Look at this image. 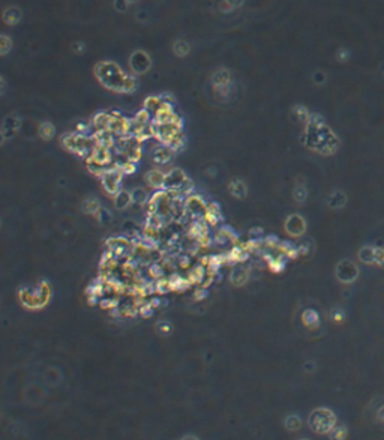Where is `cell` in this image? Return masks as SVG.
<instances>
[{"mask_svg": "<svg viewBox=\"0 0 384 440\" xmlns=\"http://www.w3.org/2000/svg\"><path fill=\"white\" fill-rule=\"evenodd\" d=\"M98 81L104 87L113 92L129 93L135 89L137 81L132 75H128L120 67L113 62H99L95 68Z\"/></svg>", "mask_w": 384, "mask_h": 440, "instance_id": "obj_1", "label": "cell"}, {"mask_svg": "<svg viewBox=\"0 0 384 440\" xmlns=\"http://www.w3.org/2000/svg\"><path fill=\"white\" fill-rule=\"evenodd\" d=\"M306 144L320 152H330V146H335V138L327 128L318 120H309L306 129Z\"/></svg>", "mask_w": 384, "mask_h": 440, "instance_id": "obj_2", "label": "cell"}, {"mask_svg": "<svg viewBox=\"0 0 384 440\" xmlns=\"http://www.w3.org/2000/svg\"><path fill=\"white\" fill-rule=\"evenodd\" d=\"M63 146L72 153H77L80 156H90L96 141L93 135L84 134V133H71L63 137Z\"/></svg>", "mask_w": 384, "mask_h": 440, "instance_id": "obj_3", "label": "cell"}, {"mask_svg": "<svg viewBox=\"0 0 384 440\" xmlns=\"http://www.w3.org/2000/svg\"><path fill=\"white\" fill-rule=\"evenodd\" d=\"M192 181H189V177L182 169H173L168 173H165V182H164V189L179 192L183 195L192 194Z\"/></svg>", "mask_w": 384, "mask_h": 440, "instance_id": "obj_4", "label": "cell"}, {"mask_svg": "<svg viewBox=\"0 0 384 440\" xmlns=\"http://www.w3.org/2000/svg\"><path fill=\"white\" fill-rule=\"evenodd\" d=\"M209 204L204 202V199L198 194H189L185 199V218H183V224H189L191 221H200L206 220Z\"/></svg>", "mask_w": 384, "mask_h": 440, "instance_id": "obj_5", "label": "cell"}, {"mask_svg": "<svg viewBox=\"0 0 384 440\" xmlns=\"http://www.w3.org/2000/svg\"><path fill=\"white\" fill-rule=\"evenodd\" d=\"M50 295H51V290H50L48 284H45V283L39 284L36 288L23 290L20 293L21 301L27 308H41V306H44L48 302Z\"/></svg>", "mask_w": 384, "mask_h": 440, "instance_id": "obj_6", "label": "cell"}, {"mask_svg": "<svg viewBox=\"0 0 384 440\" xmlns=\"http://www.w3.org/2000/svg\"><path fill=\"white\" fill-rule=\"evenodd\" d=\"M335 421H336V418L330 410L317 409L309 416V427L315 433L324 434V433H330L333 430V427H335Z\"/></svg>", "mask_w": 384, "mask_h": 440, "instance_id": "obj_7", "label": "cell"}, {"mask_svg": "<svg viewBox=\"0 0 384 440\" xmlns=\"http://www.w3.org/2000/svg\"><path fill=\"white\" fill-rule=\"evenodd\" d=\"M101 177V184H102V188L104 191L108 194V195H116L119 191H120V186H122V181L125 177V173L116 166H108L105 169V171L99 176Z\"/></svg>", "mask_w": 384, "mask_h": 440, "instance_id": "obj_8", "label": "cell"}, {"mask_svg": "<svg viewBox=\"0 0 384 440\" xmlns=\"http://www.w3.org/2000/svg\"><path fill=\"white\" fill-rule=\"evenodd\" d=\"M336 276H338L339 281H342L345 284H350V283H353L354 280H357L359 268L353 262H350V260H342V262L336 266Z\"/></svg>", "mask_w": 384, "mask_h": 440, "instance_id": "obj_9", "label": "cell"}, {"mask_svg": "<svg viewBox=\"0 0 384 440\" xmlns=\"http://www.w3.org/2000/svg\"><path fill=\"white\" fill-rule=\"evenodd\" d=\"M173 153L174 151L170 148L168 144H164V143H156L153 144V148L150 149V156H152V161L158 166H165L168 164L173 158Z\"/></svg>", "mask_w": 384, "mask_h": 440, "instance_id": "obj_10", "label": "cell"}, {"mask_svg": "<svg viewBox=\"0 0 384 440\" xmlns=\"http://www.w3.org/2000/svg\"><path fill=\"white\" fill-rule=\"evenodd\" d=\"M150 63H152V62H150V57L144 51H135V53L131 56V60H129L131 69L135 72V74L146 72L150 68Z\"/></svg>", "mask_w": 384, "mask_h": 440, "instance_id": "obj_11", "label": "cell"}, {"mask_svg": "<svg viewBox=\"0 0 384 440\" xmlns=\"http://www.w3.org/2000/svg\"><path fill=\"white\" fill-rule=\"evenodd\" d=\"M285 230L293 237H299V236H302L305 233L306 222H305V220L300 217V215H291L285 221Z\"/></svg>", "mask_w": 384, "mask_h": 440, "instance_id": "obj_12", "label": "cell"}, {"mask_svg": "<svg viewBox=\"0 0 384 440\" xmlns=\"http://www.w3.org/2000/svg\"><path fill=\"white\" fill-rule=\"evenodd\" d=\"M248 276H249V272L248 269L243 266V263H234L231 269V273H230V280L234 286H243L246 281H248Z\"/></svg>", "mask_w": 384, "mask_h": 440, "instance_id": "obj_13", "label": "cell"}, {"mask_svg": "<svg viewBox=\"0 0 384 440\" xmlns=\"http://www.w3.org/2000/svg\"><path fill=\"white\" fill-rule=\"evenodd\" d=\"M131 194H132V207H134V209H144L146 204H147L149 200H150V194H149V191L144 189V188H141V186L134 188V189L131 191Z\"/></svg>", "mask_w": 384, "mask_h": 440, "instance_id": "obj_14", "label": "cell"}, {"mask_svg": "<svg viewBox=\"0 0 384 440\" xmlns=\"http://www.w3.org/2000/svg\"><path fill=\"white\" fill-rule=\"evenodd\" d=\"M146 182L147 185L158 191V189H164V182H165V173H162L161 170H150L146 174Z\"/></svg>", "mask_w": 384, "mask_h": 440, "instance_id": "obj_15", "label": "cell"}, {"mask_svg": "<svg viewBox=\"0 0 384 440\" xmlns=\"http://www.w3.org/2000/svg\"><path fill=\"white\" fill-rule=\"evenodd\" d=\"M113 202L117 210H126L128 207L132 206V194L131 191L120 189L116 195H113Z\"/></svg>", "mask_w": 384, "mask_h": 440, "instance_id": "obj_16", "label": "cell"}, {"mask_svg": "<svg viewBox=\"0 0 384 440\" xmlns=\"http://www.w3.org/2000/svg\"><path fill=\"white\" fill-rule=\"evenodd\" d=\"M164 101L161 100V96H149L147 100L144 101V110L149 113L152 119H155V116L162 110L164 107Z\"/></svg>", "mask_w": 384, "mask_h": 440, "instance_id": "obj_17", "label": "cell"}, {"mask_svg": "<svg viewBox=\"0 0 384 440\" xmlns=\"http://www.w3.org/2000/svg\"><path fill=\"white\" fill-rule=\"evenodd\" d=\"M221 220H222V214H221V210H219V206L215 204V203L209 204L207 214H206V221L210 224V227L218 225L221 222Z\"/></svg>", "mask_w": 384, "mask_h": 440, "instance_id": "obj_18", "label": "cell"}, {"mask_svg": "<svg viewBox=\"0 0 384 440\" xmlns=\"http://www.w3.org/2000/svg\"><path fill=\"white\" fill-rule=\"evenodd\" d=\"M108 122H110V113H98V115L93 116L92 120V129L93 131H102V129L108 128Z\"/></svg>", "mask_w": 384, "mask_h": 440, "instance_id": "obj_19", "label": "cell"}, {"mask_svg": "<svg viewBox=\"0 0 384 440\" xmlns=\"http://www.w3.org/2000/svg\"><path fill=\"white\" fill-rule=\"evenodd\" d=\"M18 126H20L18 118H15V116L6 118V120L3 122V126H2V135H3V138H6L9 135H14L17 129H18Z\"/></svg>", "mask_w": 384, "mask_h": 440, "instance_id": "obj_20", "label": "cell"}, {"mask_svg": "<svg viewBox=\"0 0 384 440\" xmlns=\"http://www.w3.org/2000/svg\"><path fill=\"white\" fill-rule=\"evenodd\" d=\"M86 169L92 173V174H95V176H101L104 171H105V166H102L101 162H98L92 155L90 156H87L86 158Z\"/></svg>", "mask_w": 384, "mask_h": 440, "instance_id": "obj_21", "label": "cell"}, {"mask_svg": "<svg viewBox=\"0 0 384 440\" xmlns=\"http://www.w3.org/2000/svg\"><path fill=\"white\" fill-rule=\"evenodd\" d=\"M3 20H5V23H8V24H17L20 20H21V11L18 9V8H15V6H11V8H8L5 12H3Z\"/></svg>", "mask_w": 384, "mask_h": 440, "instance_id": "obj_22", "label": "cell"}, {"mask_svg": "<svg viewBox=\"0 0 384 440\" xmlns=\"http://www.w3.org/2000/svg\"><path fill=\"white\" fill-rule=\"evenodd\" d=\"M375 250L377 248H372V247H363L359 251L360 262H363L366 265H374L375 263Z\"/></svg>", "mask_w": 384, "mask_h": 440, "instance_id": "obj_23", "label": "cell"}, {"mask_svg": "<svg viewBox=\"0 0 384 440\" xmlns=\"http://www.w3.org/2000/svg\"><path fill=\"white\" fill-rule=\"evenodd\" d=\"M83 210L86 212V214H92V215H96L99 210H101V204L96 199H87L84 203H83Z\"/></svg>", "mask_w": 384, "mask_h": 440, "instance_id": "obj_24", "label": "cell"}, {"mask_svg": "<svg viewBox=\"0 0 384 440\" xmlns=\"http://www.w3.org/2000/svg\"><path fill=\"white\" fill-rule=\"evenodd\" d=\"M230 189L233 192V195H236V197H245L246 194V188H245V184L240 182V181H233L231 185H230Z\"/></svg>", "mask_w": 384, "mask_h": 440, "instance_id": "obj_25", "label": "cell"}, {"mask_svg": "<svg viewBox=\"0 0 384 440\" xmlns=\"http://www.w3.org/2000/svg\"><path fill=\"white\" fill-rule=\"evenodd\" d=\"M329 204L332 207H342L345 204V195L342 192H333L329 199Z\"/></svg>", "mask_w": 384, "mask_h": 440, "instance_id": "obj_26", "label": "cell"}, {"mask_svg": "<svg viewBox=\"0 0 384 440\" xmlns=\"http://www.w3.org/2000/svg\"><path fill=\"white\" fill-rule=\"evenodd\" d=\"M39 134L44 140H50L54 135V126L51 123H42L39 126Z\"/></svg>", "mask_w": 384, "mask_h": 440, "instance_id": "obj_27", "label": "cell"}, {"mask_svg": "<svg viewBox=\"0 0 384 440\" xmlns=\"http://www.w3.org/2000/svg\"><path fill=\"white\" fill-rule=\"evenodd\" d=\"M174 53H176L177 56H180V57L186 56V54L189 53V45H188V42H185V41H177V42L174 44Z\"/></svg>", "mask_w": 384, "mask_h": 440, "instance_id": "obj_28", "label": "cell"}, {"mask_svg": "<svg viewBox=\"0 0 384 440\" xmlns=\"http://www.w3.org/2000/svg\"><path fill=\"white\" fill-rule=\"evenodd\" d=\"M96 218H98V221L101 222V224L107 225V224L111 221V214H110V212H108L107 209L101 207V210H99L98 214H96Z\"/></svg>", "mask_w": 384, "mask_h": 440, "instance_id": "obj_29", "label": "cell"}, {"mask_svg": "<svg viewBox=\"0 0 384 440\" xmlns=\"http://www.w3.org/2000/svg\"><path fill=\"white\" fill-rule=\"evenodd\" d=\"M285 425H287V428H288L290 431H296V430L300 428V425H302V422H300V419H299L297 416H290V418H287Z\"/></svg>", "mask_w": 384, "mask_h": 440, "instance_id": "obj_30", "label": "cell"}, {"mask_svg": "<svg viewBox=\"0 0 384 440\" xmlns=\"http://www.w3.org/2000/svg\"><path fill=\"white\" fill-rule=\"evenodd\" d=\"M12 48V41L6 36V35H3L2 36V50H0V53L2 54H6L9 50Z\"/></svg>", "mask_w": 384, "mask_h": 440, "instance_id": "obj_31", "label": "cell"}, {"mask_svg": "<svg viewBox=\"0 0 384 440\" xmlns=\"http://www.w3.org/2000/svg\"><path fill=\"white\" fill-rule=\"evenodd\" d=\"M128 5H129L128 0H114V8H116V11L125 12V11L128 9Z\"/></svg>", "mask_w": 384, "mask_h": 440, "instance_id": "obj_32", "label": "cell"}, {"mask_svg": "<svg viewBox=\"0 0 384 440\" xmlns=\"http://www.w3.org/2000/svg\"><path fill=\"white\" fill-rule=\"evenodd\" d=\"M303 322H305L306 324H311L312 322L317 323V322H318V317H317V314H315L314 311H306V313H305V317H303Z\"/></svg>", "mask_w": 384, "mask_h": 440, "instance_id": "obj_33", "label": "cell"}, {"mask_svg": "<svg viewBox=\"0 0 384 440\" xmlns=\"http://www.w3.org/2000/svg\"><path fill=\"white\" fill-rule=\"evenodd\" d=\"M375 263H378L380 266H384V250L383 248L375 250Z\"/></svg>", "mask_w": 384, "mask_h": 440, "instance_id": "obj_34", "label": "cell"}, {"mask_svg": "<svg viewBox=\"0 0 384 440\" xmlns=\"http://www.w3.org/2000/svg\"><path fill=\"white\" fill-rule=\"evenodd\" d=\"M294 197H296L297 202H303V200L306 199V192H305V189H303V188H297L296 192H294Z\"/></svg>", "mask_w": 384, "mask_h": 440, "instance_id": "obj_35", "label": "cell"}, {"mask_svg": "<svg viewBox=\"0 0 384 440\" xmlns=\"http://www.w3.org/2000/svg\"><path fill=\"white\" fill-rule=\"evenodd\" d=\"M225 2H227L228 8H236L242 3V0H225Z\"/></svg>", "mask_w": 384, "mask_h": 440, "instance_id": "obj_36", "label": "cell"}, {"mask_svg": "<svg viewBox=\"0 0 384 440\" xmlns=\"http://www.w3.org/2000/svg\"><path fill=\"white\" fill-rule=\"evenodd\" d=\"M168 323H159L158 324V329H162V331H165V332H168L170 331V326H167Z\"/></svg>", "mask_w": 384, "mask_h": 440, "instance_id": "obj_37", "label": "cell"}, {"mask_svg": "<svg viewBox=\"0 0 384 440\" xmlns=\"http://www.w3.org/2000/svg\"><path fill=\"white\" fill-rule=\"evenodd\" d=\"M129 3H137V2H140V0H128Z\"/></svg>", "mask_w": 384, "mask_h": 440, "instance_id": "obj_38", "label": "cell"}]
</instances>
